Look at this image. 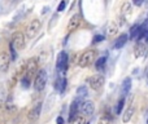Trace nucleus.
Listing matches in <instances>:
<instances>
[{
    "label": "nucleus",
    "mask_w": 148,
    "mask_h": 124,
    "mask_svg": "<svg viewBox=\"0 0 148 124\" xmlns=\"http://www.w3.org/2000/svg\"><path fill=\"white\" fill-rule=\"evenodd\" d=\"M47 81H48V74H47V71L44 68H40V70L36 71L35 79H34V89H35V92H38V93L43 92L47 85Z\"/></svg>",
    "instance_id": "f257e3e1"
},
{
    "label": "nucleus",
    "mask_w": 148,
    "mask_h": 124,
    "mask_svg": "<svg viewBox=\"0 0 148 124\" xmlns=\"http://www.w3.org/2000/svg\"><path fill=\"white\" fill-rule=\"evenodd\" d=\"M87 83H88L90 88L94 89L95 92H100L105 84V78L103 74H95L87 79Z\"/></svg>",
    "instance_id": "f03ea898"
},
{
    "label": "nucleus",
    "mask_w": 148,
    "mask_h": 124,
    "mask_svg": "<svg viewBox=\"0 0 148 124\" xmlns=\"http://www.w3.org/2000/svg\"><path fill=\"white\" fill-rule=\"evenodd\" d=\"M95 60H96V51H94V49H88V51L83 52L81 56V58H79V66L83 68L88 67V66H91L92 63L95 62Z\"/></svg>",
    "instance_id": "7ed1b4c3"
},
{
    "label": "nucleus",
    "mask_w": 148,
    "mask_h": 124,
    "mask_svg": "<svg viewBox=\"0 0 148 124\" xmlns=\"http://www.w3.org/2000/svg\"><path fill=\"white\" fill-rule=\"evenodd\" d=\"M56 68L59 71H61L62 74H65L68 71V68H69V54H68V52L62 51L57 54Z\"/></svg>",
    "instance_id": "20e7f679"
},
{
    "label": "nucleus",
    "mask_w": 148,
    "mask_h": 124,
    "mask_svg": "<svg viewBox=\"0 0 148 124\" xmlns=\"http://www.w3.org/2000/svg\"><path fill=\"white\" fill-rule=\"evenodd\" d=\"M40 27H42V22H40V20L35 18V20L30 21V23H29V25L26 26V30H25L26 36H27L29 39L35 38L36 34H38L39 31H40Z\"/></svg>",
    "instance_id": "39448f33"
},
{
    "label": "nucleus",
    "mask_w": 148,
    "mask_h": 124,
    "mask_svg": "<svg viewBox=\"0 0 148 124\" xmlns=\"http://www.w3.org/2000/svg\"><path fill=\"white\" fill-rule=\"evenodd\" d=\"M82 23H83V18H82V16L79 14V13L73 14L72 17H70L69 22H68V26H66L68 34H72V33H74V31H77L82 26Z\"/></svg>",
    "instance_id": "423d86ee"
},
{
    "label": "nucleus",
    "mask_w": 148,
    "mask_h": 124,
    "mask_svg": "<svg viewBox=\"0 0 148 124\" xmlns=\"http://www.w3.org/2000/svg\"><path fill=\"white\" fill-rule=\"evenodd\" d=\"M10 44L14 47L16 51H22L26 45L25 35L22 33H14L12 36V40H10Z\"/></svg>",
    "instance_id": "0eeeda50"
},
{
    "label": "nucleus",
    "mask_w": 148,
    "mask_h": 124,
    "mask_svg": "<svg viewBox=\"0 0 148 124\" xmlns=\"http://www.w3.org/2000/svg\"><path fill=\"white\" fill-rule=\"evenodd\" d=\"M79 109H81L82 114L86 115V117H91L95 112V104L91 101V100H86L83 101L81 105H79Z\"/></svg>",
    "instance_id": "6e6552de"
},
{
    "label": "nucleus",
    "mask_w": 148,
    "mask_h": 124,
    "mask_svg": "<svg viewBox=\"0 0 148 124\" xmlns=\"http://www.w3.org/2000/svg\"><path fill=\"white\" fill-rule=\"evenodd\" d=\"M12 62L10 61V57L9 53L5 51L0 52V73H7L8 68H9V63Z\"/></svg>",
    "instance_id": "1a4fd4ad"
},
{
    "label": "nucleus",
    "mask_w": 148,
    "mask_h": 124,
    "mask_svg": "<svg viewBox=\"0 0 148 124\" xmlns=\"http://www.w3.org/2000/svg\"><path fill=\"white\" fill-rule=\"evenodd\" d=\"M79 105H81V100L75 98L74 101L70 104V109H69V118H68V122L72 123L77 117H78V111H79Z\"/></svg>",
    "instance_id": "9d476101"
},
{
    "label": "nucleus",
    "mask_w": 148,
    "mask_h": 124,
    "mask_svg": "<svg viewBox=\"0 0 148 124\" xmlns=\"http://www.w3.org/2000/svg\"><path fill=\"white\" fill-rule=\"evenodd\" d=\"M148 51V44L144 40H139L138 43L135 44V48H134V52H135V57H143L146 56Z\"/></svg>",
    "instance_id": "9b49d317"
},
{
    "label": "nucleus",
    "mask_w": 148,
    "mask_h": 124,
    "mask_svg": "<svg viewBox=\"0 0 148 124\" xmlns=\"http://www.w3.org/2000/svg\"><path fill=\"white\" fill-rule=\"evenodd\" d=\"M42 112V101H38L33 107H31L30 112H29V119L30 120H36L40 117Z\"/></svg>",
    "instance_id": "f8f14e48"
},
{
    "label": "nucleus",
    "mask_w": 148,
    "mask_h": 124,
    "mask_svg": "<svg viewBox=\"0 0 148 124\" xmlns=\"http://www.w3.org/2000/svg\"><path fill=\"white\" fill-rule=\"evenodd\" d=\"M36 68H38V60L36 58L29 60L27 65H26V74H27L29 76H31L33 74L36 73Z\"/></svg>",
    "instance_id": "ddd939ff"
},
{
    "label": "nucleus",
    "mask_w": 148,
    "mask_h": 124,
    "mask_svg": "<svg viewBox=\"0 0 148 124\" xmlns=\"http://www.w3.org/2000/svg\"><path fill=\"white\" fill-rule=\"evenodd\" d=\"M131 89V78L127 76V78L123 79L122 84H121V92H122V97H126L129 93H130Z\"/></svg>",
    "instance_id": "4468645a"
},
{
    "label": "nucleus",
    "mask_w": 148,
    "mask_h": 124,
    "mask_svg": "<svg viewBox=\"0 0 148 124\" xmlns=\"http://www.w3.org/2000/svg\"><path fill=\"white\" fill-rule=\"evenodd\" d=\"M129 41V35L127 34H121L117 39H116L114 43V49H121L126 45V43Z\"/></svg>",
    "instance_id": "2eb2a0df"
},
{
    "label": "nucleus",
    "mask_w": 148,
    "mask_h": 124,
    "mask_svg": "<svg viewBox=\"0 0 148 124\" xmlns=\"http://www.w3.org/2000/svg\"><path fill=\"white\" fill-rule=\"evenodd\" d=\"M134 112H135V107L134 106H129L127 109L125 110V112H123V115H122V123H129L131 119H133V117H134Z\"/></svg>",
    "instance_id": "dca6fc26"
},
{
    "label": "nucleus",
    "mask_w": 148,
    "mask_h": 124,
    "mask_svg": "<svg viewBox=\"0 0 148 124\" xmlns=\"http://www.w3.org/2000/svg\"><path fill=\"white\" fill-rule=\"evenodd\" d=\"M95 68H96V71H99V73H103L105 68V65H107V57L103 56V57H99L97 60H95Z\"/></svg>",
    "instance_id": "f3484780"
},
{
    "label": "nucleus",
    "mask_w": 148,
    "mask_h": 124,
    "mask_svg": "<svg viewBox=\"0 0 148 124\" xmlns=\"http://www.w3.org/2000/svg\"><path fill=\"white\" fill-rule=\"evenodd\" d=\"M66 83H68L66 78H61V79L57 78L56 81H55V88H56L60 93H64L65 88H66Z\"/></svg>",
    "instance_id": "a211bd4d"
},
{
    "label": "nucleus",
    "mask_w": 148,
    "mask_h": 124,
    "mask_svg": "<svg viewBox=\"0 0 148 124\" xmlns=\"http://www.w3.org/2000/svg\"><path fill=\"white\" fill-rule=\"evenodd\" d=\"M131 10H133V8H131V4L129 1H125L122 5H121V16L122 17H127V16L131 14Z\"/></svg>",
    "instance_id": "6ab92c4d"
},
{
    "label": "nucleus",
    "mask_w": 148,
    "mask_h": 124,
    "mask_svg": "<svg viewBox=\"0 0 148 124\" xmlns=\"http://www.w3.org/2000/svg\"><path fill=\"white\" fill-rule=\"evenodd\" d=\"M139 31H140V25H139V23H135L134 26H131V28H130V34H129L130 39H136V38H138Z\"/></svg>",
    "instance_id": "aec40b11"
},
{
    "label": "nucleus",
    "mask_w": 148,
    "mask_h": 124,
    "mask_svg": "<svg viewBox=\"0 0 148 124\" xmlns=\"http://www.w3.org/2000/svg\"><path fill=\"white\" fill-rule=\"evenodd\" d=\"M117 33H118V26L116 25L114 22H110L109 25H108V27H107V34H108V36H114Z\"/></svg>",
    "instance_id": "412c9836"
},
{
    "label": "nucleus",
    "mask_w": 148,
    "mask_h": 124,
    "mask_svg": "<svg viewBox=\"0 0 148 124\" xmlns=\"http://www.w3.org/2000/svg\"><path fill=\"white\" fill-rule=\"evenodd\" d=\"M30 85H31V76H29L27 74H25V75L21 78V87L27 89V88H30Z\"/></svg>",
    "instance_id": "4be33fe9"
},
{
    "label": "nucleus",
    "mask_w": 148,
    "mask_h": 124,
    "mask_svg": "<svg viewBox=\"0 0 148 124\" xmlns=\"http://www.w3.org/2000/svg\"><path fill=\"white\" fill-rule=\"evenodd\" d=\"M86 96H87V87H84V85L79 87L77 89V97H78V100H83Z\"/></svg>",
    "instance_id": "5701e85b"
},
{
    "label": "nucleus",
    "mask_w": 148,
    "mask_h": 124,
    "mask_svg": "<svg viewBox=\"0 0 148 124\" xmlns=\"http://www.w3.org/2000/svg\"><path fill=\"white\" fill-rule=\"evenodd\" d=\"M123 106H125V97H121V98L118 100V102H117V106H116V114L120 115L121 112H122Z\"/></svg>",
    "instance_id": "b1692460"
},
{
    "label": "nucleus",
    "mask_w": 148,
    "mask_h": 124,
    "mask_svg": "<svg viewBox=\"0 0 148 124\" xmlns=\"http://www.w3.org/2000/svg\"><path fill=\"white\" fill-rule=\"evenodd\" d=\"M9 57H10V61H16L17 60V52H16V49H14V47L12 45V44L9 43Z\"/></svg>",
    "instance_id": "393cba45"
},
{
    "label": "nucleus",
    "mask_w": 148,
    "mask_h": 124,
    "mask_svg": "<svg viewBox=\"0 0 148 124\" xmlns=\"http://www.w3.org/2000/svg\"><path fill=\"white\" fill-rule=\"evenodd\" d=\"M104 35H101V34H96V35L92 38V44H99L101 43V41H104Z\"/></svg>",
    "instance_id": "a878e982"
},
{
    "label": "nucleus",
    "mask_w": 148,
    "mask_h": 124,
    "mask_svg": "<svg viewBox=\"0 0 148 124\" xmlns=\"http://www.w3.org/2000/svg\"><path fill=\"white\" fill-rule=\"evenodd\" d=\"M72 124H86V119L83 117H77L72 122Z\"/></svg>",
    "instance_id": "bb28decb"
},
{
    "label": "nucleus",
    "mask_w": 148,
    "mask_h": 124,
    "mask_svg": "<svg viewBox=\"0 0 148 124\" xmlns=\"http://www.w3.org/2000/svg\"><path fill=\"white\" fill-rule=\"evenodd\" d=\"M65 7H66V1L62 0V1L59 4V7H57V12H62V10L65 9Z\"/></svg>",
    "instance_id": "cd10ccee"
},
{
    "label": "nucleus",
    "mask_w": 148,
    "mask_h": 124,
    "mask_svg": "<svg viewBox=\"0 0 148 124\" xmlns=\"http://www.w3.org/2000/svg\"><path fill=\"white\" fill-rule=\"evenodd\" d=\"M97 124H110V122H109V119H107V118H101Z\"/></svg>",
    "instance_id": "c85d7f7f"
},
{
    "label": "nucleus",
    "mask_w": 148,
    "mask_h": 124,
    "mask_svg": "<svg viewBox=\"0 0 148 124\" xmlns=\"http://www.w3.org/2000/svg\"><path fill=\"white\" fill-rule=\"evenodd\" d=\"M134 5H136V7H140V5H143L144 0H133Z\"/></svg>",
    "instance_id": "c756f323"
},
{
    "label": "nucleus",
    "mask_w": 148,
    "mask_h": 124,
    "mask_svg": "<svg viewBox=\"0 0 148 124\" xmlns=\"http://www.w3.org/2000/svg\"><path fill=\"white\" fill-rule=\"evenodd\" d=\"M56 124H64V119H62V117H57Z\"/></svg>",
    "instance_id": "7c9ffc66"
},
{
    "label": "nucleus",
    "mask_w": 148,
    "mask_h": 124,
    "mask_svg": "<svg viewBox=\"0 0 148 124\" xmlns=\"http://www.w3.org/2000/svg\"><path fill=\"white\" fill-rule=\"evenodd\" d=\"M147 124H148V119H147Z\"/></svg>",
    "instance_id": "2f4dec72"
},
{
    "label": "nucleus",
    "mask_w": 148,
    "mask_h": 124,
    "mask_svg": "<svg viewBox=\"0 0 148 124\" xmlns=\"http://www.w3.org/2000/svg\"><path fill=\"white\" fill-rule=\"evenodd\" d=\"M86 124H88V123H86Z\"/></svg>",
    "instance_id": "473e14b6"
}]
</instances>
